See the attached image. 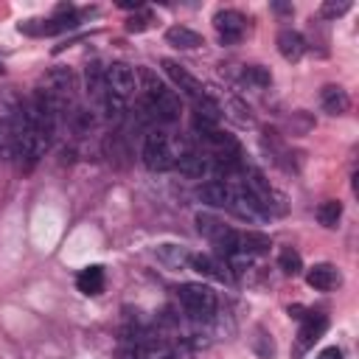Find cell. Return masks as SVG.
Segmentation results:
<instances>
[{"label": "cell", "mask_w": 359, "mask_h": 359, "mask_svg": "<svg viewBox=\"0 0 359 359\" xmlns=\"http://www.w3.org/2000/svg\"><path fill=\"white\" fill-rule=\"evenodd\" d=\"M143 79V112L154 121V123H174L180 118V98L151 73V70H140Z\"/></svg>", "instance_id": "6da1fadb"}, {"label": "cell", "mask_w": 359, "mask_h": 359, "mask_svg": "<svg viewBox=\"0 0 359 359\" xmlns=\"http://www.w3.org/2000/svg\"><path fill=\"white\" fill-rule=\"evenodd\" d=\"M177 300L194 320H210L216 314V294L205 283H182L177 289Z\"/></svg>", "instance_id": "7a4b0ae2"}, {"label": "cell", "mask_w": 359, "mask_h": 359, "mask_svg": "<svg viewBox=\"0 0 359 359\" xmlns=\"http://www.w3.org/2000/svg\"><path fill=\"white\" fill-rule=\"evenodd\" d=\"M174 160H177V154L171 149V140L163 132L151 129L143 140V165L149 171H168V168H174Z\"/></svg>", "instance_id": "3957f363"}, {"label": "cell", "mask_w": 359, "mask_h": 359, "mask_svg": "<svg viewBox=\"0 0 359 359\" xmlns=\"http://www.w3.org/2000/svg\"><path fill=\"white\" fill-rule=\"evenodd\" d=\"M73 90H76V79L67 67H53L48 76H45V95L50 98V104L56 109H62L65 104L73 101Z\"/></svg>", "instance_id": "277c9868"}, {"label": "cell", "mask_w": 359, "mask_h": 359, "mask_svg": "<svg viewBox=\"0 0 359 359\" xmlns=\"http://www.w3.org/2000/svg\"><path fill=\"white\" fill-rule=\"evenodd\" d=\"M196 230L222 252V255H227L230 250H233V236H236V230H230L224 222H219L216 216H210V213H196Z\"/></svg>", "instance_id": "5b68a950"}, {"label": "cell", "mask_w": 359, "mask_h": 359, "mask_svg": "<svg viewBox=\"0 0 359 359\" xmlns=\"http://www.w3.org/2000/svg\"><path fill=\"white\" fill-rule=\"evenodd\" d=\"M104 79H107V93L121 98V101H126L135 93V84H137L135 70L123 62H112L109 67H104Z\"/></svg>", "instance_id": "8992f818"}, {"label": "cell", "mask_w": 359, "mask_h": 359, "mask_svg": "<svg viewBox=\"0 0 359 359\" xmlns=\"http://www.w3.org/2000/svg\"><path fill=\"white\" fill-rule=\"evenodd\" d=\"M213 28H216L222 45H236V42L244 36L247 20H244V14H238L236 8H219V11L213 14Z\"/></svg>", "instance_id": "52a82bcc"}, {"label": "cell", "mask_w": 359, "mask_h": 359, "mask_svg": "<svg viewBox=\"0 0 359 359\" xmlns=\"http://www.w3.org/2000/svg\"><path fill=\"white\" fill-rule=\"evenodd\" d=\"M163 70H165V76L174 81V87H177L182 95H188L191 101H196V98H202V95H205L202 81H199L194 73H188L180 62H174V59H163Z\"/></svg>", "instance_id": "ba28073f"}, {"label": "cell", "mask_w": 359, "mask_h": 359, "mask_svg": "<svg viewBox=\"0 0 359 359\" xmlns=\"http://www.w3.org/2000/svg\"><path fill=\"white\" fill-rule=\"evenodd\" d=\"M325 328H328V320L323 317V314H303L300 317V331H297V342H294V353L300 356V353H306L323 334H325Z\"/></svg>", "instance_id": "9c48e42d"}, {"label": "cell", "mask_w": 359, "mask_h": 359, "mask_svg": "<svg viewBox=\"0 0 359 359\" xmlns=\"http://www.w3.org/2000/svg\"><path fill=\"white\" fill-rule=\"evenodd\" d=\"M174 168H180V174L191 177V180H202L205 174L213 171V160L205 154V151H194V149H185L177 154L174 160Z\"/></svg>", "instance_id": "30bf717a"}, {"label": "cell", "mask_w": 359, "mask_h": 359, "mask_svg": "<svg viewBox=\"0 0 359 359\" xmlns=\"http://www.w3.org/2000/svg\"><path fill=\"white\" fill-rule=\"evenodd\" d=\"M196 196H199L205 205H210V208H230L236 191H233L227 182H222V180H208V182H202V185L196 188Z\"/></svg>", "instance_id": "8fae6325"}, {"label": "cell", "mask_w": 359, "mask_h": 359, "mask_svg": "<svg viewBox=\"0 0 359 359\" xmlns=\"http://www.w3.org/2000/svg\"><path fill=\"white\" fill-rule=\"evenodd\" d=\"M188 266L196 269V272L205 275V278H213V280H230L227 264L219 261V258H213V255H208V252H191Z\"/></svg>", "instance_id": "7c38bea8"}, {"label": "cell", "mask_w": 359, "mask_h": 359, "mask_svg": "<svg viewBox=\"0 0 359 359\" xmlns=\"http://www.w3.org/2000/svg\"><path fill=\"white\" fill-rule=\"evenodd\" d=\"M230 210H233L238 219H247V222H264V219L269 216V210H266L258 199H252L247 191H241V194H236V196H233Z\"/></svg>", "instance_id": "4fadbf2b"}, {"label": "cell", "mask_w": 359, "mask_h": 359, "mask_svg": "<svg viewBox=\"0 0 359 359\" xmlns=\"http://www.w3.org/2000/svg\"><path fill=\"white\" fill-rule=\"evenodd\" d=\"M233 250H241V252H247V255H261V252H266L269 250V236H264V233H258V230H236V236H233Z\"/></svg>", "instance_id": "5bb4252c"}, {"label": "cell", "mask_w": 359, "mask_h": 359, "mask_svg": "<svg viewBox=\"0 0 359 359\" xmlns=\"http://www.w3.org/2000/svg\"><path fill=\"white\" fill-rule=\"evenodd\" d=\"M306 283L311 289H317V292H331L334 286H339V272L331 264H314L306 272Z\"/></svg>", "instance_id": "9a60e30c"}, {"label": "cell", "mask_w": 359, "mask_h": 359, "mask_svg": "<svg viewBox=\"0 0 359 359\" xmlns=\"http://www.w3.org/2000/svg\"><path fill=\"white\" fill-rule=\"evenodd\" d=\"M275 42H278V53H280L286 62H297V59L306 53V39H303L297 31H292V28H283Z\"/></svg>", "instance_id": "2e32d148"}, {"label": "cell", "mask_w": 359, "mask_h": 359, "mask_svg": "<svg viewBox=\"0 0 359 359\" xmlns=\"http://www.w3.org/2000/svg\"><path fill=\"white\" fill-rule=\"evenodd\" d=\"M320 104H323V109L328 115H342V112H348L351 98H348V93L339 84H325L320 90Z\"/></svg>", "instance_id": "e0dca14e"}, {"label": "cell", "mask_w": 359, "mask_h": 359, "mask_svg": "<svg viewBox=\"0 0 359 359\" xmlns=\"http://www.w3.org/2000/svg\"><path fill=\"white\" fill-rule=\"evenodd\" d=\"M165 42L174 45V48H180V50H194V48H202L205 45V39L196 31L185 28V25H171L165 31Z\"/></svg>", "instance_id": "ac0fdd59"}, {"label": "cell", "mask_w": 359, "mask_h": 359, "mask_svg": "<svg viewBox=\"0 0 359 359\" xmlns=\"http://www.w3.org/2000/svg\"><path fill=\"white\" fill-rule=\"evenodd\" d=\"M154 255H157V261L165 264L168 269H185V266H188V258H191V252H188L185 247H180V244H160V247L154 250Z\"/></svg>", "instance_id": "d6986e66"}, {"label": "cell", "mask_w": 359, "mask_h": 359, "mask_svg": "<svg viewBox=\"0 0 359 359\" xmlns=\"http://www.w3.org/2000/svg\"><path fill=\"white\" fill-rule=\"evenodd\" d=\"M76 286H79V292H84V294H101V292H104V269H101L98 264L84 266V269L79 272V278H76Z\"/></svg>", "instance_id": "ffe728a7"}, {"label": "cell", "mask_w": 359, "mask_h": 359, "mask_svg": "<svg viewBox=\"0 0 359 359\" xmlns=\"http://www.w3.org/2000/svg\"><path fill=\"white\" fill-rule=\"evenodd\" d=\"M84 81H87V93L101 104L107 98V79H104V67L98 62H90L84 70Z\"/></svg>", "instance_id": "44dd1931"}, {"label": "cell", "mask_w": 359, "mask_h": 359, "mask_svg": "<svg viewBox=\"0 0 359 359\" xmlns=\"http://www.w3.org/2000/svg\"><path fill=\"white\" fill-rule=\"evenodd\" d=\"M339 219H342V202H339V199H325V202H320V208H317V222H320L323 227H337Z\"/></svg>", "instance_id": "7402d4cb"}, {"label": "cell", "mask_w": 359, "mask_h": 359, "mask_svg": "<svg viewBox=\"0 0 359 359\" xmlns=\"http://www.w3.org/2000/svg\"><path fill=\"white\" fill-rule=\"evenodd\" d=\"M278 266L283 269V275H300V269H303V258H300L297 250L283 247V250L278 252Z\"/></svg>", "instance_id": "603a6c76"}, {"label": "cell", "mask_w": 359, "mask_h": 359, "mask_svg": "<svg viewBox=\"0 0 359 359\" xmlns=\"http://www.w3.org/2000/svg\"><path fill=\"white\" fill-rule=\"evenodd\" d=\"M244 81H247L250 87L261 90V87H269L272 73H269L266 67H261V65H250V67H244Z\"/></svg>", "instance_id": "cb8c5ba5"}, {"label": "cell", "mask_w": 359, "mask_h": 359, "mask_svg": "<svg viewBox=\"0 0 359 359\" xmlns=\"http://www.w3.org/2000/svg\"><path fill=\"white\" fill-rule=\"evenodd\" d=\"M252 351H255L261 359H272V356H275V342H272V337H269L264 328H255V337H252Z\"/></svg>", "instance_id": "d4e9b609"}, {"label": "cell", "mask_w": 359, "mask_h": 359, "mask_svg": "<svg viewBox=\"0 0 359 359\" xmlns=\"http://www.w3.org/2000/svg\"><path fill=\"white\" fill-rule=\"evenodd\" d=\"M345 11H351V0H325V3L320 6V14H323L325 20H337V17H342Z\"/></svg>", "instance_id": "484cf974"}, {"label": "cell", "mask_w": 359, "mask_h": 359, "mask_svg": "<svg viewBox=\"0 0 359 359\" xmlns=\"http://www.w3.org/2000/svg\"><path fill=\"white\" fill-rule=\"evenodd\" d=\"M0 154H11V121L0 118Z\"/></svg>", "instance_id": "4316f807"}, {"label": "cell", "mask_w": 359, "mask_h": 359, "mask_svg": "<svg viewBox=\"0 0 359 359\" xmlns=\"http://www.w3.org/2000/svg\"><path fill=\"white\" fill-rule=\"evenodd\" d=\"M149 22H151V17H149V14H137V17H129V20H126V31H132V34H140V31H146V28H149Z\"/></svg>", "instance_id": "83f0119b"}, {"label": "cell", "mask_w": 359, "mask_h": 359, "mask_svg": "<svg viewBox=\"0 0 359 359\" xmlns=\"http://www.w3.org/2000/svg\"><path fill=\"white\" fill-rule=\"evenodd\" d=\"M73 121H76V129H79V132H90V129H93V115H90L87 109H76Z\"/></svg>", "instance_id": "f1b7e54d"}, {"label": "cell", "mask_w": 359, "mask_h": 359, "mask_svg": "<svg viewBox=\"0 0 359 359\" xmlns=\"http://www.w3.org/2000/svg\"><path fill=\"white\" fill-rule=\"evenodd\" d=\"M317 359H342V351H339L337 345H328V348H323V351L317 353Z\"/></svg>", "instance_id": "f546056e"}, {"label": "cell", "mask_w": 359, "mask_h": 359, "mask_svg": "<svg viewBox=\"0 0 359 359\" xmlns=\"http://www.w3.org/2000/svg\"><path fill=\"white\" fill-rule=\"evenodd\" d=\"M272 8H275L278 14H292V6H283V3H275Z\"/></svg>", "instance_id": "4dcf8cb0"}, {"label": "cell", "mask_w": 359, "mask_h": 359, "mask_svg": "<svg viewBox=\"0 0 359 359\" xmlns=\"http://www.w3.org/2000/svg\"><path fill=\"white\" fill-rule=\"evenodd\" d=\"M121 8H135V11H137V8H140V3H137V0H135V3H132V0H123V3H121Z\"/></svg>", "instance_id": "1f68e13d"}]
</instances>
